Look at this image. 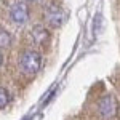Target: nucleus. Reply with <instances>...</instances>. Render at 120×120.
I'll return each mask as SVG.
<instances>
[{
	"label": "nucleus",
	"instance_id": "1",
	"mask_svg": "<svg viewBox=\"0 0 120 120\" xmlns=\"http://www.w3.org/2000/svg\"><path fill=\"white\" fill-rule=\"evenodd\" d=\"M19 66H21V71L24 74L35 75L42 67V55L38 51H34V50H27L21 56Z\"/></svg>",
	"mask_w": 120,
	"mask_h": 120
},
{
	"label": "nucleus",
	"instance_id": "2",
	"mask_svg": "<svg viewBox=\"0 0 120 120\" xmlns=\"http://www.w3.org/2000/svg\"><path fill=\"white\" fill-rule=\"evenodd\" d=\"M10 18L11 21L15 22V24H26L29 19V7L26 2H22V0H18V2H15L13 5H11V8H10Z\"/></svg>",
	"mask_w": 120,
	"mask_h": 120
},
{
	"label": "nucleus",
	"instance_id": "3",
	"mask_svg": "<svg viewBox=\"0 0 120 120\" xmlns=\"http://www.w3.org/2000/svg\"><path fill=\"white\" fill-rule=\"evenodd\" d=\"M45 18L51 27H59L66 21V11L59 5L51 3V5H48L45 8Z\"/></svg>",
	"mask_w": 120,
	"mask_h": 120
},
{
	"label": "nucleus",
	"instance_id": "4",
	"mask_svg": "<svg viewBox=\"0 0 120 120\" xmlns=\"http://www.w3.org/2000/svg\"><path fill=\"white\" fill-rule=\"evenodd\" d=\"M98 111L104 119H112L117 114V101L114 99V96L106 94L104 98H101V101L98 102Z\"/></svg>",
	"mask_w": 120,
	"mask_h": 120
},
{
	"label": "nucleus",
	"instance_id": "5",
	"mask_svg": "<svg viewBox=\"0 0 120 120\" xmlns=\"http://www.w3.org/2000/svg\"><path fill=\"white\" fill-rule=\"evenodd\" d=\"M30 37H32V40H34L35 45H46V43L50 42V32H48L42 24H37V26L32 27Z\"/></svg>",
	"mask_w": 120,
	"mask_h": 120
},
{
	"label": "nucleus",
	"instance_id": "6",
	"mask_svg": "<svg viewBox=\"0 0 120 120\" xmlns=\"http://www.w3.org/2000/svg\"><path fill=\"white\" fill-rule=\"evenodd\" d=\"M11 45V35L8 30L0 29V48H8Z\"/></svg>",
	"mask_w": 120,
	"mask_h": 120
},
{
	"label": "nucleus",
	"instance_id": "7",
	"mask_svg": "<svg viewBox=\"0 0 120 120\" xmlns=\"http://www.w3.org/2000/svg\"><path fill=\"white\" fill-rule=\"evenodd\" d=\"M10 99H11V96H10L8 90L3 88V86H0V109H3L5 106H8Z\"/></svg>",
	"mask_w": 120,
	"mask_h": 120
},
{
	"label": "nucleus",
	"instance_id": "8",
	"mask_svg": "<svg viewBox=\"0 0 120 120\" xmlns=\"http://www.w3.org/2000/svg\"><path fill=\"white\" fill-rule=\"evenodd\" d=\"M2 61H3V58H2V53H0V66H2Z\"/></svg>",
	"mask_w": 120,
	"mask_h": 120
},
{
	"label": "nucleus",
	"instance_id": "9",
	"mask_svg": "<svg viewBox=\"0 0 120 120\" xmlns=\"http://www.w3.org/2000/svg\"><path fill=\"white\" fill-rule=\"evenodd\" d=\"M30 2H37V0H30Z\"/></svg>",
	"mask_w": 120,
	"mask_h": 120
}]
</instances>
